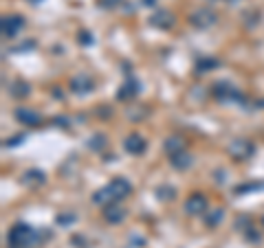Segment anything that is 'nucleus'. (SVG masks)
Returning a JSON list of instances; mask_svg holds the SVG:
<instances>
[{
  "mask_svg": "<svg viewBox=\"0 0 264 248\" xmlns=\"http://www.w3.org/2000/svg\"><path fill=\"white\" fill-rule=\"evenodd\" d=\"M11 95H14V97H27V95H29V84L16 81L14 88H11Z\"/></svg>",
  "mask_w": 264,
  "mask_h": 248,
  "instance_id": "18",
  "label": "nucleus"
},
{
  "mask_svg": "<svg viewBox=\"0 0 264 248\" xmlns=\"http://www.w3.org/2000/svg\"><path fill=\"white\" fill-rule=\"evenodd\" d=\"M40 239L42 235L29 224H22V222H18L7 235V241L11 248H33L40 244Z\"/></svg>",
  "mask_w": 264,
  "mask_h": 248,
  "instance_id": "1",
  "label": "nucleus"
},
{
  "mask_svg": "<svg viewBox=\"0 0 264 248\" xmlns=\"http://www.w3.org/2000/svg\"><path fill=\"white\" fill-rule=\"evenodd\" d=\"M123 147L128 154H143V149H146V141H143V136L139 134H130L128 138L123 141Z\"/></svg>",
  "mask_w": 264,
  "mask_h": 248,
  "instance_id": "9",
  "label": "nucleus"
},
{
  "mask_svg": "<svg viewBox=\"0 0 264 248\" xmlns=\"http://www.w3.org/2000/svg\"><path fill=\"white\" fill-rule=\"evenodd\" d=\"M165 152L167 154H178V152H183V141L178 136H172V138H167L165 141Z\"/></svg>",
  "mask_w": 264,
  "mask_h": 248,
  "instance_id": "16",
  "label": "nucleus"
},
{
  "mask_svg": "<svg viewBox=\"0 0 264 248\" xmlns=\"http://www.w3.org/2000/svg\"><path fill=\"white\" fill-rule=\"evenodd\" d=\"M93 202L99 204V207H108V204L115 202V198H112L110 189H108V187H104V189H99V191L93 196Z\"/></svg>",
  "mask_w": 264,
  "mask_h": 248,
  "instance_id": "12",
  "label": "nucleus"
},
{
  "mask_svg": "<svg viewBox=\"0 0 264 248\" xmlns=\"http://www.w3.org/2000/svg\"><path fill=\"white\" fill-rule=\"evenodd\" d=\"M121 0H99L101 7H115V5H119Z\"/></svg>",
  "mask_w": 264,
  "mask_h": 248,
  "instance_id": "24",
  "label": "nucleus"
},
{
  "mask_svg": "<svg viewBox=\"0 0 264 248\" xmlns=\"http://www.w3.org/2000/svg\"><path fill=\"white\" fill-rule=\"evenodd\" d=\"M189 22L198 29H207V27H212V24H216V14L214 11H209V9H198V11L191 14Z\"/></svg>",
  "mask_w": 264,
  "mask_h": 248,
  "instance_id": "4",
  "label": "nucleus"
},
{
  "mask_svg": "<svg viewBox=\"0 0 264 248\" xmlns=\"http://www.w3.org/2000/svg\"><path fill=\"white\" fill-rule=\"evenodd\" d=\"M143 5H154V0H143Z\"/></svg>",
  "mask_w": 264,
  "mask_h": 248,
  "instance_id": "27",
  "label": "nucleus"
},
{
  "mask_svg": "<svg viewBox=\"0 0 264 248\" xmlns=\"http://www.w3.org/2000/svg\"><path fill=\"white\" fill-rule=\"evenodd\" d=\"M159 198H161V200H172V198H174V189H172V187H159Z\"/></svg>",
  "mask_w": 264,
  "mask_h": 248,
  "instance_id": "20",
  "label": "nucleus"
},
{
  "mask_svg": "<svg viewBox=\"0 0 264 248\" xmlns=\"http://www.w3.org/2000/svg\"><path fill=\"white\" fill-rule=\"evenodd\" d=\"M104 217H106V222H110V224H121V222L125 220V211L112 202V204H108L106 207Z\"/></svg>",
  "mask_w": 264,
  "mask_h": 248,
  "instance_id": "10",
  "label": "nucleus"
},
{
  "mask_svg": "<svg viewBox=\"0 0 264 248\" xmlns=\"http://www.w3.org/2000/svg\"><path fill=\"white\" fill-rule=\"evenodd\" d=\"M73 220H75V215H59L57 217L59 224H69V222H73Z\"/></svg>",
  "mask_w": 264,
  "mask_h": 248,
  "instance_id": "23",
  "label": "nucleus"
},
{
  "mask_svg": "<svg viewBox=\"0 0 264 248\" xmlns=\"http://www.w3.org/2000/svg\"><path fill=\"white\" fill-rule=\"evenodd\" d=\"M209 66L214 68V66H218V62H216V59H205V62L198 64V68H209Z\"/></svg>",
  "mask_w": 264,
  "mask_h": 248,
  "instance_id": "21",
  "label": "nucleus"
},
{
  "mask_svg": "<svg viewBox=\"0 0 264 248\" xmlns=\"http://www.w3.org/2000/svg\"><path fill=\"white\" fill-rule=\"evenodd\" d=\"M80 40L84 42V44H91V42H93L91 38H88V33H80Z\"/></svg>",
  "mask_w": 264,
  "mask_h": 248,
  "instance_id": "26",
  "label": "nucleus"
},
{
  "mask_svg": "<svg viewBox=\"0 0 264 248\" xmlns=\"http://www.w3.org/2000/svg\"><path fill=\"white\" fill-rule=\"evenodd\" d=\"M71 88H73V93L86 95V93H91V90L95 88V84H93V79L88 75H77V77L71 79Z\"/></svg>",
  "mask_w": 264,
  "mask_h": 248,
  "instance_id": "8",
  "label": "nucleus"
},
{
  "mask_svg": "<svg viewBox=\"0 0 264 248\" xmlns=\"http://www.w3.org/2000/svg\"><path fill=\"white\" fill-rule=\"evenodd\" d=\"M225 217V211L223 209H212V211H205V224L207 226H218Z\"/></svg>",
  "mask_w": 264,
  "mask_h": 248,
  "instance_id": "13",
  "label": "nucleus"
},
{
  "mask_svg": "<svg viewBox=\"0 0 264 248\" xmlns=\"http://www.w3.org/2000/svg\"><path fill=\"white\" fill-rule=\"evenodd\" d=\"M257 189H264V183H247V185H238L236 187V193H247V191H257Z\"/></svg>",
  "mask_w": 264,
  "mask_h": 248,
  "instance_id": "17",
  "label": "nucleus"
},
{
  "mask_svg": "<svg viewBox=\"0 0 264 248\" xmlns=\"http://www.w3.org/2000/svg\"><path fill=\"white\" fill-rule=\"evenodd\" d=\"M55 125H64V128H69V119L57 117V119H55Z\"/></svg>",
  "mask_w": 264,
  "mask_h": 248,
  "instance_id": "25",
  "label": "nucleus"
},
{
  "mask_svg": "<svg viewBox=\"0 0 264 248\" xmlns=\"http://www.w3.org/2000/svg\"><path fill=\"white\" fill-rule=\"evenodd\" d=\"M22 138H25V136H14V138H11V141H7V143H5V145H7V147H14V145H20L22 143Z\"/></svg>",
  "mask_w": 264,
  "mask_h": 248,
  "instance_id": "22",
  "label": "nucleus"
},
{
  "mask_svg": "<svg viewBox=\"0 0 264 248\" xmlns=\"http://www.w3.org/2000/svg\"><path fill=\"white\" fill-rule=\"evenodd\" d=\"M22 180H25V185H42L46 178H44V174H42L40 169H31V172L25 174V178Z\"/></svg>",
  "mask_w": 264,
  "mask_h": 248,
  "instance_id": "15",
  "label": "nucleus"
},
{
  "mask_svg": "<svg viewBox=\"0 0 264 248\" xmlns=\"http://www.w3.org/2000/svg\"><path fill=\"white\" fill-rule=\"evenodd\" d=\"M150 24H154V27H159V29H167L174 24V16L167 14V11H159L157 16L150 18Z\"/></svg>",
  "mask_w": 264,
  "mask_h": 248,
  "instance_id": "11",
  "label": "nucleus"
},
{
  "mask_svg": "<svg viewBox=\"0 0 264 248\" xmlns=\"http://www.w3.org/2000/svg\"><path fill=\"white\" fill-rule=\"evenodd\" d=\"M22 27H25V20H22L20 16H5L3 18V35L5 38H16Z\"/></svg>",
  "mask_w": 264,
  "mask_h": 248,
  "instance_id": "5",
  "label": "nucleus"
},
{
  "mask_svg": "<svg viewBox=\"0 0 264 248\" xmlns=\"http://www.w3.org/2000/svg\"><path fill=\"white\" fill-rule=\"evenodd\" d=\"M108 189H110L112 198H115V202H117V200H123V198L130 196V193H132V185L125 178H115L110 185H108Z\"/></svg>",
  "mask_w": 264,
  "mask_h": 248,
  "instance_id": "6",
  "label": "nucleus"
},
{
  "mask_svg": "<svg viewBox=\"0 0 264 248\" xmlns=\"http://www.w3.org/2000/svg\"><path fill=\"white\" fill-rule=\"evenodd\" d=\"M185 211H187L189 215H201L207 211V198L203 196V193H191L187 198V202H185Z\"/></svg>",
  "mask_w": 264,
  "mask_h": 248,
  "instance_id": "3",
  "label": "nucleus"
},
{
  "mask_svg": "<svg viewBox=\"0 0 264 248\" xmlns=\"http://www.w3.org/2000/svg\"><path fill=\"white\" fill-rule=\"evenodd\" d=\"M16 119L20 121V123H25V125H31V128H35V125L42 123L40 114L33 112V110H29V108H18V110H16Z\"/></svg>",
  "mask_w": 264,
  "mask_h": 248,
  "instance_id": "7",
  "label": "nucleus"
},
{
  "mask_svg": "<svg viewBox=\"0 0 264 248\" xmlns=\"http://www.w3.org/2000/svg\"><path fill=\"white\" fill-rule=\"evenodd\" d=\"M229 154L236 160H244V158H249V156L253 154V145H251L247 138H238V141H233L229 145Z\"/></svg>",
  "mask_w": 264,
  "mask_h": 248,
  "instance_id": "2",
  "label": "nucleus"
},
{
  "mask_svg": "<svg viewBox=\"0 0 264 248\" xmlns=\"http://www.w3.org/2000/svg\"><path fill=\"white\" fill-rule=\"evenodd\" d=\"M128 95H137V81H128L123 86V90L119 93V99H125Z\"/></svg>",
  "mask_w": 264,
  "mask_h": 248,
  "instance_id": "19",
  "label": "nucleus"
},
{
  "mask_svg": "<svg viewBox=\"0 0 264 248\" xmlns=\"http://www.w3.org/2000/svg\"><path fill=\"white\" fill-rule=\"evenodd\" d=\"M170 162L176 169H187L189 165H191V156L189 154H183V152H178V154H174L172 158H170Z\"/></svg>",
  "mask_w": 264,
  "mask_h": 248,
  "instance_id": "14",
  "label": "nucleus"
}]
</instances>
